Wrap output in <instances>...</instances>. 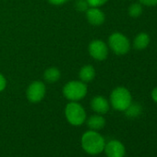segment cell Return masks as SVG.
Returning <instances> with one entry per match:
<instances>
[{
	"label": "cell",
	"mask_w": 157,
	"mask_h": 157,
	"mask_svg": "<svg viewBox=\"0 0 157 157\" xmlns=\"http://www.w3.org/2000/svg\"><path fill=\"white\" fill-rule=\"evenodd\" d=\"M61 77V72L57 67H48L44 73V81L48 83H55Z\"/></svg>",
	"instance_id": "4fadbf2b"
},
{
	"label": "cell",
	"mask_w": 157,
	"mask_h": 157,
	"mask_svg": "<svg viewBox=\"0 0 157 157\" xmlns=\"http://www.w3.org/2000/svg\"><path fill=\"white\" fill-rule=\"evenodd\" d=\"M150 44V36L145 33H139L133 42V46L137 50H143L145 49Z\"/></svg>",
	"instance_id": "5bb4252c"
},
{
	"label": "cell",
	"mask_w": 157,
	"mask_h": 157,
	"mask_svg": "<svg viewBox=\"0 0 157 157\" xmlns=\"http://www.w3.org/2000/svg\"><path fill=\"white\" fill-rule=\"evenodd\" d=\"M91 106H92V109L95 113H97L99 115H105L109 111L110 104L104 96L97 95L92 99Z\"/></svg>",
	"instance_id": "30bf717a"
},
{
	"label": "cell",
	"mask_w": 157,
	"mask_h": 157,
	"mask_svg": "<svg viewBox=\"0 0 157 157\" xmlns=\"http://www.w3.org/2000/svg\"><path fill=\"white\" fill-rule=\"evenodd\" d=\"M86 19L88 22L94 26H100L105 21V13L98 8L91 7L86 10Z\"/></svg>",
	"instance_id": "9c48e42d"
},
{
	"label": "cell",
	"mask_w": 157,
	"mask_h": 157,
	"mask_svg": "<svg viewBox=\"0 0 157 157\" xmlns=\"http://www.w3.org/2000/svg\"><path fill=\"white\" fill-rule=\"evenodd\" d=\"M88 50L91 56L98 61L105 60L108 56V47L106 44L101 40H94L91 42Z\"/></svg>",
	"instance_id": "52a82bcc"
},
{
	"label": "cell",
	"mask_w": 157,
	"mask_h": 157,
	"mask_svg": "<svg viewBox=\"0 0 157 157\" xmlns=\"http://www.w3.org/2000/svg\"><path fill=\"white\" fill-rule=\"evenodd\" d=\"M104 151L107 157H124L126 154L124 144L117 140H113L105 143Z\"/></svg>",
	"instance_id": "ba28073f"
},
{
	"label": "cell",
	"mask_w": 157,
	"mask_h": 157,
	"mask_svg": "<svg viewBox=\"0 0 157 157\" xmlns=\"http://www.w3.org/2000/svg\"><path fill=\"white\" fill-rule=\"evenodd\" d=\"M88 2L90 7H94V8H99L103 5H105L108 0H86Z\"/></svg>",
	"instance_id": "ac0fdd59"
},
{
	"label": "cell",
	"mask_w": 157,
	"mask_h": 157,
	"mask_svg": "<svg viewBox=\"0 0 157 157\" xmlns=\"http://www.w3.org/2000/svg\"><path fill=\"white\" fill-rule=\"evenodd\" d=\"M7 87V80L3 74L0 73V92H2Z\"/></svg>",
	"instance_id": "ffe728a7"
},
{
	"label": "cell",
	"mask_w": 157,
	"mask_h": 157,
	"mask_svg": "<svg viewBox=\"0 0 157 157\" xmlns=\"http://www.w3.org/2000/svg\"><path fill=\"white\" fill-rule=\"evenodd\" d=\"M142 6L140 3H133L128 8V15L131 18H139L142 14Z\"/></svg>",
	"instance_id": "2e32d148"
},
{
	"label": "cell",
	"mask_w": 157,
	"mask_h": 157,
	"mask_svg": "<svg viewBox=\"0 0 157 157\" xmlns=\"http://www.w3.org/2000/svg\"><path fill=\"white\" fill-rule=\"evenodd\" d=\"M132 103V96L125 87H117L110 95V105L117 111H125Z\"/></svg>",
	"instance_id": "3957f363"
},
{
	"label": "cell",
	"mask_w": 157,
	"mask_h": 157,
	"mask_svg": "<svg viewBox=\"0 0 157 157\" xmlns=\"http://www.w3.org/2000/svg\"><path fill=\"white\" fill-rule=\"evenodd\" d=\"M82 147L91 155L100 154L104 151L105 140L104 137L95 130H88L82 136Z\"/></svg>",
	"instance_id": "6da1fadb"
},
{
	"label": "cell",
	"mask_w": 157,
	"mask_h": 157,
	"mask_svg": "<svg viewBox=\"0 0 157 157\" xmlns=\"http://www.w3.org/2000/svg\"><path fill=\"white\" fill-rule=\"evenodd\" d=\"M141 5L147 7H154L157 5V0H139Z\"/></svg>",
	"instance_id": "d6986e66"
},
{
	"label": "cell",
	"mask_w": 157,
	"mask_h": 157,
	"mask_svg": "<svg viewBox=\"0 0 157 157\" xmlns=\"http://www.w3.org/2000/svg\"><path fill=\"white\" fill-rule=\"evenodd\" d=\"M124 112L126 113V116L128 117L135 118V117H138L139 116H140V114L142 112V107H141V105L140 104L131 103L129 105V106Z\"/></svg>",
	"instance_id": "9a60e30c"
},
{
	"label": "cell",
	"mask_w": 157,
	"mask_h": 157,
	"mask_svg": "<svg viewBox=\"0 0 157 157\" xmlns=\"http://www.w3.org/2000/svg\"><path fill=\"white\" fill-rule=\"evenodd\" d=\"M65 117L72 126H81L86 120V112L81 104L70 102L65 107Z\"/></svg>",
	"instance_id": "277c9868"
},
{
	"label": "cell",
	"mask_w": 157,
	"mask_h": 157,
	"mask_svg": "<svg viewBox=\"0 0 157 157\" xmlns=\"http://www.w3.org/2000/svg\"><path fill=\"white\" fill-rule=\"evenodd\" d=\"M108 44L111 50L118 56L126 55L130 49L128 39L120 33H112L108 38Z\"/></svg>",
	"instance_id": "5b68a950"
},
{
	"label": "cell",
	"mask_w": 157,
	"mask_h": 157,
	"mask_svg": "<svg viewBox=\"0 0 157 157\" xmlns=\"http://www.w3.org/2000/svg\"><path fill=\"white\" fill-rule=\"evenodd\" d=\"M95 74H96L95 69L92 65H85L80 69L78 77H80V80L82 82L88 83L91 82L95 78Z\"/></svg>",
	"instance_id": "8fae6325"
},
{
	"label": "cell",
	"mask_w": 157,
	"mask_h": 157,
	"mask_svg": "<svg viewBox=\"0 0 157 157\" xmlns=\"http://www.w3.org/2000/svg\"><path fill=\"white\" fill-rule=\"evenodd\" d=\"M45 84L43 82L35 81L28 86L26 91V96L31 103L35 104L41 102L44 99V97L45 96Z\"/></svg>",
	"instance_id": "8992f818"
},
{
	"label": "cell",
	"mask_w": 157,
	"mask_h": 157,
	"mask_svg": "<svg viewBox=\"0 0 157 157\" xmlns=\"http://www.w3.org/2000/svg\"><path fill=\"white\" fill-rule=\"evenodd\" d=\"M87 92V85L82 81H71L63 87V95L70 102H78L83 99Z\"/></svg>",
	"instance_id": "7a4b0ae2"
},
{
	"label": "cell",
	"mask_w": 157,
	"mask_h": 157,
	"mask_svg": "<svg viewBox=\"0 0 157 157\" xmlns=\"http://www.w3.org/2000/svg\"><path fill=\"white\" fill-rule=\"evenodd\" d=\"M75 7L77 9V10L81 11V12H86V10L90 8L88 2L86 0H78L77 3L75 4Z\"/></svg>",
	"instance_id": "e0dca14e"
},
{
	"label": "cell",
	"mask_w": 157,
	"mask_h": 157,
	"mask_svg": "<svg viewBox=\"0 0 157 157\" xmlns=\"http://www.w3.org/2000/svg\"><path fill=\"white\" fill-rule=\"evenodd\" d=\"M151 98H152V100L155 103H157V87L152 90V92H151Z\"/></svg>",
	"instance_id": "7402d4cb"
},
{
	"label": "cell",
	"mask_w": 157,
	"mask_h": 157,
	"mask_svg": "<svg viewBox=\"0 0 157 157\" xmlns=\"http://www.w3.org/2000/svg\"><path fill=\"white\" fill-rule=\"evenodd\" d=\"M67 0H48V2L53 4V5H56V6H59V5H63L65 4Z\"/></svg>",
	"instance_id": "44dd1931"
},
{
	"label": "cell",
	"mask_w": 157,
	"mask_h": 157,
	"mask_svg": "<svg viewBox=\"0 0 157 157\" xmlns=\"http://www.w3.org/2000/svg\"><path fill=\"white\" fill-rule=\"evenodd\" d=\"M87 126L92 130H100L105 126V119L102 115H93L87 119Z\"/></svg>",
	"instance_id": "7c38bea8"
}]
</instances>
